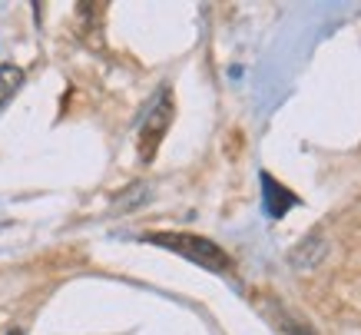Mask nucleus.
Wrapping results in <instances>:
<instances>
[{"label": "nucleus", "mask_w": 361, "mask_h": 335, "mask_svg": "<svg viewBox=\"0 0 361 335\" xmlns=\"http://www.w3.org/2000/svg\"><path fill=\"white\" fill-rule=\"evenodd\" d=\"M146 242H153L159 249H169L173 256H183V259L196 262L209 272H226L229 269V256L226 249H219L212 239L196 236V233H153L146 236Z\"/></svg>", "instance_id": "1"}, {"label": "nucleus", "mask_w": 361, "mask_h": 335, "mask_svg": "<svg viewBox=\"0 0 361 335\" xmlns=\"http://www.w3.org/2000/svg\"><path fill=\"white\" fill-rule=\"evenodd\" d=\"M169 123H173V90L163 87L156 93L153 103H149L146 117H142V127H140V160L142 163H149L156 156L166 130H169Z\"/></svg>", "instance_id": "2"}, {"label": "nucleus", "mask_w": 361, "mask_h": 335, "mask_svg": "<svg viewBox=\"0 0 361 335\" xmlns=\"http://www.w3.org/2000/svg\"><path fill=\"white\" fill-rule=\"evenodd\" d=\"M262 186H265V199H269V213H272V216H285V213H288V209L298 203V199L288 193V189L275 186V180L269 173H262Z\"/></svg>", "instance_id": "3"}, {"label": "nucleus", "mask_w": 361, "mask_h": 335, "mask_svg": "<svg viewBox=\"0 0 361 335\" xmlns=\"http://www.w3.org/2000/svg\"><path fill=\"white\" fill-rule=\"evenodd\" d=\"M23 87V70L13 64H0V110L7 107Z\"/></svg>", "instance_id": "4"}, {"label": "nucleus", "mask_w": 361, "mask_h": 335, "mask_svg": "<svg viewBox=\"0 0 361 335\" xmlns=\"http://www.w3.org/2000/svg\"><path fill=\"white\" fill-rule=\"evenodd\" d=\"M292 332H295V335H312L308 329H292Z\"/></svg>", "instance_id": "5"}, {"label": "nucleus", "mask_w": 361, "mask_h": 335, "mask_svg": "<svg viewBox=\"0 0 361 335\" xmlns=\"http://www.w3.org/2000/svg\"><path fill=\"white\" fill-rule=\"evenodd\" d=\"M7 335H23V332H20V329H11V332H7Z\"/></svg>", "instance_id": "6"}]
</instances>
